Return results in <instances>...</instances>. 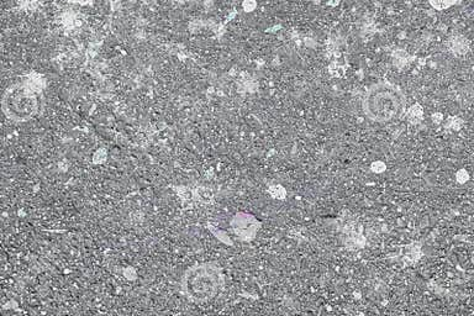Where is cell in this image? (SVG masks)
<instances>
[{
	"label": "cell",
	"instance_id": "cell-1",
	"mask_svg": "<svg viewBox=\"0 0 474 316\" xmlns=\"http://www.w3.org/2000/svg\"><path fill=\"white\" fill-rule=\"evenodd\" d=\"M362 109L367 117L379 124L395 121L406 111V100L403 92L388 82L373 84L363 96Z\"/></svg>",
	"mask_w": 474,
	"mask_h": 316
},
{
	"label": "cell",
	"instance_id": "cell-6",
	"mask_svg": "<svg viewBox=\"0 0 474 316\" xmlns=\"http://www.w3.org/2000/svg\"><path fill=\"white\" fill-rule=\"evenodd\" d=\"M422 115H424V111L420 105H414L411 109L407 111V119L413 124H419L422 120Z\"/></svg>",
	"mask_w": 474,
	"mask_h": 316
},
{
	"label": "cell",
	"instance_id": "cell-5",
	"mask_svg": "<svg viewBox=\"0 0 474 316\" xmlns=\"http://www.w3.org/2000/svg\"><path fill=\"white\" fill-rule=\"evenodd\" d=\"M449 47H451L452 52L456 53V55H464V53L468 52L469 50V45H468V41L462 36H456L449 42Z\"/></svg>",
	"mask_w": 474,
	"mask_h": 316
},
{
	"label": "cell",
	"instance_id": "cell-11",
	"mask_svg": "<svg viewBox=\"0 0 474 316\" xmlns=\"http://www.w3.org/2000/svg\"><path fill=\"white\" fill-rule=\"evenodd\" d=\"M434 117H436V122H440V121H441V115H436V116L434 115Z\"/></svg>",
	"mask_w": 474,
	"mask_h": 316
},
{
	"label": "cell",
	"instance_id": "cell-4",
	"mask_svg": "<svg viewBox=\"0 0 474 316\" xmlns=\"http://www.w3.org/2000/svg\"><path fill=\"white\" fill-rule=\"evenodd\" d=\"M261 221L249 213H237L232 216L230 226L234 234L244 242L252 241L261 228Z\"/></svg>",
	"mask_w": 474,
	"mask_h": 316
},
{
	"label": "cell",
	"instance_id": "cell-3",
	"mask_svg": "<svg viewBox=\"0 0 474 316\" xmlns=\"http://www.w3.org/2000/svg\"><path fill=\"white\" fill-rule=\"evenodd\" d=\"M42 98L40 90L30 83L19 82L10 86L3 95L2 108L10 121L26 122L40 113Z\"/></svg>",
	"mask_w": 474,
	"mask_h": 316
},
{
	"label": "cell",
	"instance_id": "cell-8",
	"mask_svg": "<svg viewBox=\"0 0 474 316\" xmlns=\"http://www.w3.org/2000/svg\"><path fill=\"white\" fill-rule=\"evenodd\" d=\"M270 194L273 198H276V199H280V200L285 199V197H286L285 189L283 188L282 185H279V184H278V185H272L270 188Z\"/></svg>",
	"mask_w": 474,
	"mask_h": 316
},
{
	"label": "cell",
	"instance_id": "cell-9",
	"mask_svg": "<svg viewBox=\"0 0 474 316\" xmlns=\"http://www.w3.org/2000/svg\"><path fill=\"white\" fill-rule=\"evenodd\" d=\"M385 163H383L382 161H377V162H373L372 165H370V170H372V172L374 173H382V172H384L385 171Z\"/></svg>",
	"mask_w": 474,
	"mask_h": 316
},
{
	"label": "cell",
	"instance_id": "cell-7",
	"mask_svg": "<svg viewBox=\"0 0 474 316\" xmlns=\"http://www.w3.org/2000/svg\"><path fill=\"white\" fill-rule=\"evenodd\" d=\"M430 5L436 10H446L455 5L456 0H428Z\"/></svg>",
	"mask_w": 474,
	"mask_h": 316
},
{
	"label": "cell",
	"instance_id": "cell-10",
	"mask_svg": "<svg viewBox=\"0 0 474 316\" xmlns=\"http://www.w3.org/2000/svg\"><path fill=\"white\" fill-rule=\"evenodd\" d=\"M456 179H457L458 183H466L468 179H469V174H468L467 171L464 170H460L456 174Z\"/></svg>",
	"mask_w": 474,
	"mask_h": 316
},
{
	"label": "cell",
	"instance_id": "cell-2",
	"mask_svg": "<svg viewBox=\"0 0 474 316\" xmlns=\"http://www.w3.org/2000/svg\"><path fill=\"white\" fill-rule=\"evenodd\" d=\"M221 284V269L211 262L192 266L182 277L183 294L194 303L209 302L219 293Z\"/></svg>",
	"mask_w": 474,
	"mask_h": 316
}]
</instances>
